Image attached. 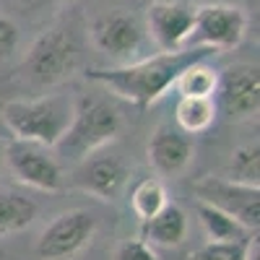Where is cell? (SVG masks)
Returning a JSON list of instances; mask_svg holds the SVG:
<instances>
[{
	"instance_id": "obj_25",
	"label": "cell",
	"mask_w": 260,
	"mask_h": 260,
	"mask_svg": "<svg viewBox=\"0 0 260 260\" xmlns=\"http://www.w3.org/2000/svg\"><path fill=\"white\" fill-rule=\"evenodd\" d=\"M31 3L42 8V6H52V3H71V0H31Z\"/></svg>"
},
{
	"instance_id": "obj_12",
	"label": "cell",
	"mask_w": 260,
	"mask_h": 260,
	"mask_svg": "<svg viewBox=\"0 0 260 260\" xmlns=\"http://www.w3.org/2000/svg\"><path fill=\"white\" fill-rule=\"evenodd\" d=\"M71 182L102 201H112L127 182V167L117 156H89L78 164Z\"/></svg>"
},
{
	"instance_id": "obj_15",
	"label": "cell",
	"mask_w": 260,
	"mask_h": 260,
	"mask_svg": "<svg viewBox=\"0 0 260 260\" xmlns=\"http://www.w3.org/2000/svg\"><path fill=\"white\" fill-rule=\"evenodd\" d=\"M37 219V203L18 192L0 190V234L24 232Z\"/></svg>"
},
{
	"instance_id": "obj_8",
	"label": "cell",
	"mask_w": 260,
	"mask_h": 260,
	"mask_svg": "<svg viewBox=\"0 0 260 260\" xmlns=\"http://www.w3.org/2000/svg\"><path fill=\"white\" fill-rule=\"evenodd\" d=\"M229 120H252L260 110V71L252 62H234L219 73L216 94Z\"/></svg>"
},
{
	"instance_id": "obj_10",
	"label": "cell",
	"mask_w": 260,
	"mask_h": 260,
	"mask_svg": "<svg viewBox=\"0 0 260 260\" xmlns=\"http://www.w3.org/2000/svg\"><path fill=\"white\" fill-rule=\"evenodd\" d=\"M195 24V8L185 0H154L146 13V34L161 52L185 50Z\"/></svg>"
},
{
	"instance_id": "obj_9",
	"label": "cell",
	"mask_w": 260,
	"mask_h": 260,
	"mask_svg": "<svg viewBox=\"0 0 260 260\" xmlns=\"http://www.w3.org/2000/svg\"><path fill=\"white\" fill-rule=\"evenodd\" d=\"M198 201H206L229 213L242 229L252 232L260 226V190L252 185L232 182L226 177H206L195 185Z\"/></svg>"
},
{
	"instance_id": "obj_14",
	"label": "cell",
	"mask_w": 260,
	"mask_h": 260,
	"mask_svg": "<svg viewBox=\"0 0 260 260\" xmlns=\"http://www.w3.org/2000/svg\"><path fill=\"white\" fill-rule=\"evenodd\" d=\"M190 221L182 206L167 203L154 219L146 221V242L156 247H177L187 237Z\"/></svg>"
},
{
	"instance_id": "obj_11",
	"label": "cell",
	"mask_w": 260,
	"mask_h": 260,
	"mask_svg": "<svg viewBox=\"0 0 260 260\" xmlns=\"http://www.w3.org/2000/svg\"><path fill=\"white\" fill-rule=\"evenodd\" d=\"M6 161L13 172V177L26 187H34L42 192H57L65 185V175L60 164L42 146L11 141L6 146Z\"/></svg>"
},
{
	"instance_id": "obj_4",
	"label": "cell",
	"mask_w": 260,
	"mask_h": 260,
	"mask_svg": "<svg viewBox=\"0 0 260 260\" xmlns=\"http://www.w3.org/2000/svg\"><path fill=\"white\" fill-rule=\"evenodd\" d=\"M81 62V47L68 29H50L29 47L24 57V76L39 89L68 81Z\"/></svg>"
},
{
	"instance_id": "obj_18",
	"label": "cell",
	"mask_w": 260,
	"mask_h": 260,
	"mask_svg": "<svg viewBox=\"0 0 260 260\" xmlns=\"http://www.w3.org/2000/svg\"><path fill=\"white\" fill-rule=\"evenodd\" d=\"M216 83H219V71L211 68L208 60H198L187 65L175 81V89L180 96H206L213 99L216 94Z\"/></svg>"
},
{
	"instance_id": "obj_16",
	"label": "cell",
	"mask_w": 260,
	"mask_h": 260,
	"mask_svg": "<svg viewBox=\"0 0 260 260\" xmlns=\"http://www.w3.org/2000/svg\"><path fill=\"white\" fill-rule=\"evenodd\" d=\"M195 211H198V219H201V226L208 237V242H242V240H247L245 237L247 229H242L221 208H216L206 201H198Z\"/></svg>"
},
{
	"instance_id": "obj_3",
	"label": "cell",
	"mask_w": 260,
	"mask_h": 260,
	"mask_svg": "<svg viewBox=\"0 0 260 260\" xmlns=\"http://www.w3.org/2000/svg\"><path fill=\"white\" fill-rule=\"evenodd\" d=\"M122 130V115L120 110L99 96L83 94L76 99V112L68 133L57 143L60 154L73 161H83L94 156V151L112 143Z\"/></svg>"
},
{
	"instance_id": "obj_22",
	"label": "cell",
	"mask_w": 260,
	"mask_h": 260,
	"mask_svg": "<svg viewBox=\"0 0 260 260\" xmlns=\"http://www.w3.org/2000/svg\"><path fill=\"white\" fill-rule=\"evenodd\" d=\"M115 260H159L154 245H148L146 240H138V237H130V240H122L115 250Z\"/></svg>"
},
{
	"instance_id": "obj_19",
	"label": "cell",
	"mask_w": 260,
	"mask_h": 260,
	"mask_svg": "<svg viewBox=\"0 0 260 260\" xmlns=\"http://www.w3.org/2000/svg\"><path fill=\"white\" fill-rule=\"evenodd\" d=\"M257 177H260V148H257V143H245L240 148H234L232 156H229V164H226V180L257 187Z\"/></svg>"
},
{
	"instance_id": "obj_20",
	"label": "cell",
	"mask_w": 260,
	"mask_h": 260,
	"mask_svg": "<svg viewBox=\"0 0 260 260\" xmlns=\"http://www.w3.org/2000/svg\"><path fill=\"white\" fill-rule=\"evenodd\" d=\"M130 203H133V211H136L138 219H143V221L154 219V216L169 203L164 182L156 180V177H148V180L138 182L133 195H130Z\"/></svg>"
},
{
	"instance_id": "obj_17",
	"label": "cell",
	"mask_w": 260,
	"mask_h": 260,
	"mask_svg": "<svg viewBox=\"0 0 260 260\" xmlns=\"http://www.w3.org/2000/svg\"><path fill=\"white\" fill-rule=\"evenodd\" d=\"M216 107L213 99H206V96H180L177 102V110H175V117H177V125L182 133L192 136V133H203L208 130L216 120Z\"/></svg>"
},
{
	"instance_id": "obj_2",
	"label": "cell",
	"mask_w": 260,
	"mask_h": 260,
	"mask_svg": "<svg viewBox=\"0 0 260 260\" xmlns=\"http://www.w3.org/2000/svg\"><path fill=\"white\" fill-rule=\"evenodd\" d=\"M76 99L65 94H45L37 99H11L3 104V122L13 141L52 148L62 141L73 122Z\"/></svg>"
},
{
	"instance_id": "obj_6",
	"label": "cell",
	"mask_w": 260,
	"mask_h": 260,
	"mask_svg": "<svg viewBox=\"0 0 260 260\" xmlns=\"http://www.w3.org/2000/svg\"><path fill=\"white\" fill-rule=\"evenodd\" d=\"M99 219L89 208H71L45 226L37 240V255L42 260H71L94 242Z\"/></svg>"
},
{
	"instance_id": "obj_26",
	"label": "cell",
	"mask_w": 260,
	"mask_h": 260,
	"mask_svg": "<svg viewBox=\"0 0 260 260\" xmlns=\"http://www.w3.org/2000/svg\"><path fill=\"white\" fill-rule=\"evenodd\" d=\"M3 161H6V143L0 141V167H3Z\"/></svg>"
},
{
	"instance_id": "obj_24",
	"label": "cell",
	"mask_w": 260,
	"mask_h": 260,
	"mask_svg": "<svg viewBox=\"0 0 260 260\" xmlns=\"http://www.w3.org/2000/svg\"><path fill=\"white\" fill-rule=\"evenodd\" d=\"M247 260H260V252H257V240H255V242L250 240V245H247Z\"/></svg>"
},
{
	"instance_id": "obj_1",
	"label": "cell",
	"mask_w": 260,
	"mask_h": 260,
	"mask_svg": "<svg viewBox=\"0 0 260 260\" xmlns=\"http://www.w3.org/2000/svg\"><path fill=\"white\" fill-rule=\"evenodd\" d=\"M213 52L206 47H185L177 52H156L148 57H138L133 62L115 65V68H94L89 78L102 83L110 94L133 102L138 107H148L161 99L169 89H175V81L187 65L208 60Z\"/></svg>"
},
{
	"instance_id": "obj_5",
	"label": "cell",
	"mask_w": 260,
	"mask_h": 260,
	"mask_svg": "<svg viewBox=\"0 0 260 260\" xmlns=\"http://www.w3.org/2000/svg\"><path fill=\"white\" fill-rule=\"evenodd\" d=\"M89 39L104 57L115 60L117 65H125L138 60V55L143 52L148 42V34H146V24L136 13L107 11L91 18Z\"/></svg>"
},
{
	"instance_id": "obj_7",
	"label": "cell",
	"mask_w": 260,
	"mask_h": 260,
	"mask_svg": "<svg viewBox=\"0 0 260 260\" xmlns=\"http://www.w3.org/2000/svg\"><path fill=\"white\" fill-rule=\"evenodd\" d=\"M247 34V13L229 3H206L195 8V24L187 47H206L211 52L234 50Z\"/></svg>"
},
{
	"instance_id": "obj_13",
	"label": "cell",
	"mask_w": 260,
	"mask_h": 260,
	"mask_svg": "<svg viewBox=\"0 0 260 260\" xmlns=\"http://www.w3.org/2000/svg\"><path fill=\"white\" fill-rule=\"evenodd\" d=\"M192 154L195 148L190 136L172 125H159L148 141V161L164 177L185 172L187 164L192 161Z\"/></svg>"
},
{
	"instance_id": "obj_23",
	"label": "cell",
	"mask_w": 260,
	"mask_h": 260,
	"mask_svg": "<svg viewBox=\"0 0 260 260\" xmlns=\"http://www.w3.org/2000/svg\"><path fill=\"white\" fill-rule=\"evenodd\" d=\"M21 45V29L16 26V21L8 16H0V62L11 60L18 52Z\"/></svg>"
},
{
	"instance_id": "obj_21",
	"label": "cell",
	"mask_w": 260,
	"mask_h": 260,
	"mask_svg": "<svg viewBox=\"0 0 260 260\" xmlns=\"http://www.w3.org/2000/svg\"><path fill=\"white\" fill-rule=\"evenodd\" d=\"M247 245L250 240L242 242H206L198 247L190 260H247Z\"/></svg>"
}]
</instances>
